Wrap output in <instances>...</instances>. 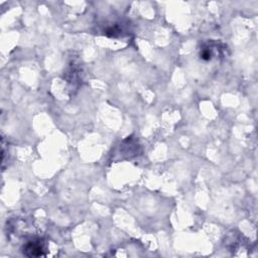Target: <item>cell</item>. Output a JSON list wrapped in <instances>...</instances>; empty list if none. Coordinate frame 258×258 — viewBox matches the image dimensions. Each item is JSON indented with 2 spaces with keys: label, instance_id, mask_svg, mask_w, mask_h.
Here are the masks:
<instances>
[{
  "label": "cell",
  "instance_id": "3957f363",
  "mask_svg": "<svg viewBox=\"0 0 258 258\" xmlns=\"http://www.w3.org/2000/svg\"><path fill=\"white\" fill-rule=\"evenodd\" d=\"M81 75H82V71H81V67L78 66L76 63V61H72L69 64V68L67 69L64 76H66V80L67 82L73 87V88H78L80 83H81Z\"/></svg>",
  "mask_w": 258,
  "mask_h": 258
},
{
  "label": "cell",
  "instance_id": "7a4b0ae2",
  "mask_svg": "<svg viewBox=\"0 0 258 258\" xmlns=\"http://www.w3.org/2000/svg\"><path fill=\"white\" fill-rule=\"evenodd\" d=\"M44 243L40 239H33L26 242L22 247V252L27 257L44 256Z\"/></svg>",
  "mask_w": 258,
  "mask_h": 258
},
{
  "label": "cell",
  "instance_id": "6da1fadb",
  "mask_svg": "<svg viewBox=\"0 0 258 258\" xmlns=\"http://www.w3.org/2000/svg\"><path fill=\"white\" fill-rule=\"evenodd\" d=\"M229 55V48L226 43L217 40L206 41L200 49V57L209 61L213 59H223Z\"/></svg>",
  "mask_w": 258,
  "mask_h": 258
}]
</instances>
